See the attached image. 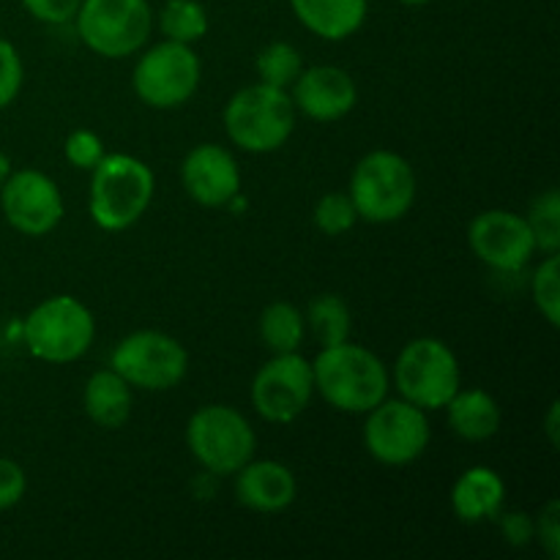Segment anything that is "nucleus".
<instances>
[{"label":"nucleus","mask_w":560,"mask_h":560,"mask_svg":"<svg viewBox=\"0 0 560 560\" xmlns=\"http://www.w3.org/2000/svg\"><path fill=\"white\" fill-rule=\"evenodd\" d=\"M315 394L339 413L364 416L392 392V375L377 353L355 342L317 348L312 361Z\"/></svg>","instance_id":"nucleus-1"},{"label":"nucleus","mask_w":560,"mask_h":560,"mask_svg":"<svg viewBox=\"0 0 560 560\" xmlns=\"http://www.w3.org/2000/svg\"><path fill=\"white\" fill-rule=\"evenodd\" d=\"M156 195V175L131 153H104L91 170L88 213L104 233H124L135 228L151 208Z\"/></svg>","instance_id":"nucleus-2"},{"label":"nucleus","mask_w":560,"mask_h":560,"mask_svg":"<svg viewBox=\"0 0 560 560\" xmlns=\"http://www.w3.org/2000/svg\"><path fill=\"white\" fill-rule=\"evenodd\" d=\"M222 124L224 135L238 151L262 156L288 145L299 124V109L288 91L257 80L228 98Z\"/></svg>","instance_id":"nucleus-3"},{"label":"nucleus","mask_w":560,"mask_h":560,"mask_svg":"<svg viewBox=\"0 0 560 560\" xmlns=\"http://www.w3.org/2000/svg\"><path fill=\"white\" fill-rule=\"evenodd\" d=\"M348 195L359 211V219L370 224H392L408 217L413 208L419 178L413 164L402 153L377 148L355 162Z\"/></svg>","instance_id":"nucleus-4"},{"label":"nucleus","mask_w":560,"mask_h":560,"mask_svg":"<svg viewBox=\"0 0 560 560\" xmlns=\"http://www.w3.org/2000/svg\"><path fill=\"white\" fill-rule=\"evenodd\" d=\"M96 317L69 293L38 301L22 320V345L44 364H71L91 350Z\"/></svg>","instance_id":"nucleus-5"},{"label":"nucleus","mask_w":560,"mask_h":560,"mask_svg":"<svg viewBox=\"0 0 560 560\" xmlns=\"http://www.w3.org/2000/svg\"><path fill=\"white\" fill-rule=\"evenodd\" d=\"M186 448L206 474L233 476L257 452L255 427L230 405H202L186 421Z\"/></svg>","instance_id":"nucleus-6"},{"label":"nucleus","mask_w":560,"mask_h":560,"mask_svg":"<svg viewBox=\"0 0 560 560\" xmlns=\"http://www.w3.org/2000/svg\"><path fill=\"white\" fill-rule=\"evenodd\" d=\"M392 386L408 402L421 410H443L448 399L463 386L459 359L443 339L416 337L399 350L394 361Z\"/></svg>","instance_id":"nucleus-7"},{"label":"nucleus","mask_w":560,"mask_h":560,"mask_svg":"<svg viewBox=\"0 0 560 560\" xmlns=\"http://www.w3.org/2000/svg\"><path fill=\"white\" fill-rule=\"evenodd\" d=\"M74 27L80 42L98 58H131L151 38L153 9L148 0H82Z\"/></svg>","instance_id":"nucleus-8"},{"label":"nucleus","mask_w":560,"mask_h":560,"mask_svg":"<svg viewBox=\"0 0 560 560\" xmlns=\"http://www.w3.org/2000/svg\"><path fill=\"white\" fill-rule=\"evenodd\" d=\"M135 69H131V88L135 96L151 109H178L197 93L202 80L200 55L191 44L164 42L153 47H142Z\"/></svg>","instance_id":"nucleus-9"},{"label":"nucleus","mask_w":560,"mask_h":560,"mask_svg":"<svg viewBox=\"0 0 560 560\" xmlns=\"http://www.w3.org/2000/svg\"><path fill=\"white\" fill-rule=\"evenodd\" d=\"M109 366L140 392H170L189 372V350L173 334L142 328L120 339L109 353Z\"/></svg>","instance_id":"nucleus-10"},{"label":"nucleus","mask_w":560,"mask_h":560,"mask_svg":"<svg viewBox=\"0 0 560 560\" xmlns=\"http://www.w3.org/2000/svg\"><path fill=\"white\" fill-rule=\"evenodd\" d=\"M364 419V448L375 463L386 468H405L424 457L430 448L432 430L427 410L408 399H383L366 410Z\"/></svg>","instance_id":"nucleus-11"},{"label":"nucleus","mask_w":560,"mask_h":560,"mask_svg":"<svg viewBox=\"0 0 560 560\" xmlns=\"http://www.w3.org/2000/svg\"><path fill=\"white\" fill-rule=\"evenodd\" d=\"M315 397L312 361L299 353H277L260 364L249 386L255 413L268 424H293Z\"/></svg>","instance_id":"nucleus-12"},{"label":"nucleus","mask_w":560,"mask_h":560,"mask_svg":"<svg viewBox=\"0 0 560 560\" xmlns=\"http://www.w3.org/2000/svg\"><path fill=\"white\" fill-rule=\"evenodd\" d=\"M0 211L9 228L27 238H44L63 222L66 202L58 184L36 167L11 170L0 186Z\"/></svg>","instance_id":"nucleus-13"},{"label":"nucleus","mask_w":560,"mask_h":560,"mask_svg":"<svg viewBox=\"0 0 560 560\" xmlns=\"http://www.w3.org/2000/svg\"><path fill=\"white\" fill-rule=\"evenodd\" d=\"M468 246L476 260L501 273H517L534 260L536 241L528 222L506 208H490L470 219Z\"/></svg>","instance_id":"nucleus-14"},{"label":"nucleus","mask_w":560,"mask_h":560,"mask_svg":"<svg viewBox=\"0 0 560 560\" xmlns=\"http://www.w3.org/2000/svg\"><path fill=\"white\" fill-rule=\"evenodd\" d=\"M180 186L202 208H224L241 195V167L233 151L200 142L180 162Z\"/></svg>","instance_id":"nucleus-15"},{"label":"nucleus","mask_w":560,"mask_h":560,"mask_svg":"<svg viewBox=\"0 0 560 560\" xmlns=\"http://www.w3.org/2000/svg\"><path fill=\"white\" fill-rule=\"evenodd\" d=\"M288 93L295 109L317 124H337V120L348 118L359 102V85L350 71L328 63L310 66V69L304 66Z\"/></svg>","instance_id":"nucleus-16"},{"label":"nucleus","mask_w":560,"mask_h":560,"mask_svg":"<svg viewBox=\"0 0 560 560\" xmlns=\"http://www.w3.org/2000/svg\"><path fill=\"white\" fill-rule=\"evenodd\" d=\"M235 501L257 514H279L299 498V479L293 470L277 459H255L233 474Z\"/></svg>","instance_id":"nucleus-17"},{"label":"nucleus","mask_w":560,"mask_h":560,"mask_svg":"<svg viewBox=\"0 0 560 560\" xmlns=\"http://www.w3.org/2000/svg\"><path fill=\"white\" fill-rule=\"evenodd\" d=\"M448 506H452L454 517L465 525L495 523L498 514L506 506V481L490 465L465 468L454 479Z\"/></svg>","instance_id":"nucleus-18"},{"label":"nucleus","mask_w":560,"mask_h":560,"mask_svg":"<svg viewBox=\"0 0 560 560\" xmlns=\"http://www.w3.org/2000/svg\"><path fill=\"white\" fill-rule=\"evenodd\" d=\"M293 16L323 42H345L364 27L370 0H290Z\"/></svg>","instance_id":"nucleus-19"},{"label":"nucleus","mask_w":560,"mask_h":560,"mask_svg":"<svg viewBox=\"0 0 560 560\" xmlns=\"http://www.w3.org/2000/svg\"><path fill=\"white\" fill-rule=\"evenodd\" d=\"M135 388L113 370H96L82 386V410L98 430H120L131 419Z\"/></svg>","instance_id":"nucleus-20"},{"label":"nucleus","mask_w":560,"mask_h":560,"mask_svg":"<svg viewBox=\"0 0 560 560\" xmlns=\"http://www.w3.org/2000/svg\"><path fill=\"white\" fill-rule=\"evenodd\" d=\"M446 421L457 438L485 443L501 432V405L487 388H463L446 402Z\"/></svg>","instance_id":"nucleus-21"},{"label":"nucleus","mask_w":560,"mask_h":560,"mask_svg":"<svg viewBox=\"0 0 560 560\" xmlns=\"http://www.w3.org/2000/svg\"><path fill=\"white\" fill-rule=\"evenodd\" d=\"M257 328H260V339L271 355L299 353L306 339L304 312L290 301H271L260 312Z\"/></svg>","instance_id":"nucleus-22"},{"label":"nucleus","mask_w":560,"mask_h":560,"mask_svg":"<svg viewBox=\"0 0 560 560\" xmlns=\"http://www.w3.org/2000/svg\"><path fill=\"white\" fill-rule=\"evenodd\" d=\"M306 334L317 342V348H331V345L348 342L353 331V317L350 306L345 304L342 295L320 293L310 301L304 312Z\"/></svg>","instance_id":"nucleus-23"},{"label":"nucleus","mask_w":560,"mask_h":560,"mask_svg":"<svg viewBox=\"0 0 560 560\" xmlns=\"http://www.w3.org/2000/svg\"><path fill=\"white\" fill-rule=\"evenodd\" d=\"M153 22L159 25L164 38L195 47L200 38H206L211 20L200 0H164L159 14H153Z\"/></svg>","instance_id":"nucleus-24"},{"label":"nucleus","mask_w":560,"mask_h":560,"mask_svg":"<svg viewBox=\"0 0 560 560\" xmlns=\"http://www.w3.org/2000/svg\"><path fill=\"white\" fill-rule=\"evenodd\" d=\"M255 71L260 77V82L273 88H282L290 91L299 74L304 71V55L299 47H293L290 42H271L257 52L255 58Z\"/></svg>","instance_id":"nucleus-25"},{"label":"nucleus","mask_w":560,"mask_h":560,"mask_svg":"<svg viewBox=\"0 0 560 560\" xmlns=\"http://www.w3.org/2000/svg\"><path fill=\"white\" fill-rule=\"evenodd\" d=\"M528 222L530 233H534L536 252L541 255H552V252H560V195L558 189H545L541 195H536L530 200L528 208Z\"/></svg>","instance_id":"nucleus-26"},{"label":"nucleus","mask_w":560,"mask_h":560,"mask_svg":"<svg viewBox=\"0 0 560 560\" xmlns=\"http://www.w3.org/2000/svg\"><path fill=\"white\" fill-rule=\"evenodd\" d=\"M530 299L552 328L560 326V255H545L530 277Z\"/></svg>","instance_id":"nucleus-27"},{"label":"nucleus","mask_w":560,"mask_h":560,"mask_svg":"<svg viewBox=\"0 0 560 560\" xmlns=\"http://www.w3.org/2000/svg\"><path fill=\"white\" fill-rule=\"evenodd\" d=\"M312 222L328 238H337V235L350 233V230L359 224V211H355L353 200H350L348 191H328L320 200L315 202V211H312Z\"/></svg>","instance_id":"nucleus-28"},{"label":"nucleus","mask_w":560,"mask_h":560,"mask_svg":"<svg viewBox=\"0 0 560 560\" xmlns=\"http://www.w3.org/2000/svg\"><path fill=\"white\" fill-rule=\"evenodd\" d=\"M104 140L93 129H74L63 142V156L66 162L74 170H88L91 173L104 156Z\"/></svg>","instance_id":"nucleus-29"},{"label":"nucleus","mask_w":560,"mask_h":560,"mask_svg":"<svg viewBox=\"0 0 560 560\" xmlns=\"http://www.w3.org/2000/svg\"><path fill=\"white\" fill-rule=\"evenodd\" d=\"M22 82H25V66H22L20 49L9 38L0 36V109L16 102Z\"/></svg>","instance_id":"nucleus-30"},{"label":"nucleus","mask_w":560,"mask_h":560,"mask_svg":"<svg viewBox=\"0 0 560 560\" xmlns=\"http://www.w3.org/2000/svg\"><path fill=\"white\" fill-rule=\"evenodd\" d=\"M536 523V539L539 547L545 550V556L550 560H560V501L550 498L545 506L539 509V514H534Z\"/></svg>","instance_id":"nucleus-31"},{"label":"nucleus","mask_w":560,"mask_h":560,"mask_svg":"<svg viewBox=\"0 0 560 560\" xmlns=\"http://www.w3.org/2000/svg\"><path fill=\"white\" fill-rule=\"evenodd\" d=\"M498 528H501L503 541L514 550H525L528 545H534L536 539V523L534 514L523 512V509H514V512H501L498 514Z\"/></svg>","instance_id":"nucleus-32"},{"label":"nucleus","mask_w":560,"mask_h":560,"mask_svg":"<svg viewBox=\"0 0 560 560\" xmlns=\"http://www.w3.org/2000/svg\"><path fill=\"white\" fill-rule=\"evenodd\" d=\"M82 0H22V9L44 25H69L74 22Z\"/></svg>","instance_id":"nucleus-33"},{"label":"nucleus","mask_w":560,"mask_h":560,"mask_svg":"<svg viewBox=\"0 0 560 560\" xmlns=\"http://www.w3.org/2000/svg\"><path fill=\"white\" fill-rule=\"evenodd\" d=\"M27 476L20 463L9 457H0V512L14 509L25 498Z\"/></svg>","instance_id":"nucleus-34"},{"label":"nucleus","mask_w":560,"mask_h":560,"mask_svg":"<svg viewBox=\"0 0 560 560\" xmlns=\"http://www.w3.org/2000/svg\"><path fill=\"white\" fill-rule=\"evenodd\" d=\"M558 413H560V402L558 399H552L550 402V410H547L545 416V435L547 441H550L552 448L560 446V424H558Z\"/></svg>","instance_id":"nucleus-35"},{"label":"nucleus","mask_w":560,"mask_h":560,"mask_svg":"<svg viewBox=\"0 0 560 560\" xmlns=\"http://www.w3.org/2000/svg\"><path fill=\"white\" fill-rule=\"evenodd\" d=\"M11 170H14V164H11V159L5 156L3 151H0V186H3V180L9 178V175H11Z\"/></svg>","instance_id":"nucleus-36"},{"label":"nucleus","mask_w":560,"mask_h":560,"mask_svg":"<svg viewBox=\"0 0 560 560\" xmlns=\"http://www.w3.org/2000/svg\"><path fill=\"white\" fill-rule=\"evenodd\" d=\"M399 3L402 5H427V3H432V0H399Z\"/></svg>","instance_id":"nucleus-37"}]
</instances>
